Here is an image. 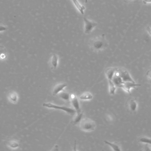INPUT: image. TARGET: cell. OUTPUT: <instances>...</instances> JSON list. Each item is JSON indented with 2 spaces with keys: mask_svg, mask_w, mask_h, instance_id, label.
Segmentation results:
<instances>
[{
  "mask_svg": "<svg viewBox=\"0 0 151 151\" xmlns=\"http://www.w3.org/2000/svg\"><path fill=\"white\" fill-rule=\"evenodd\" d=\"M127 106L130 112H135L138 107V104L136 100L134 98L129 99L127 103Z\"/></svg>",
  "mask_w": 151,
  "mask_h": 151,
  "instance_id": "cell-9",
  "label": "cell"
},
{
  "mask_svg": "<svg viewBox=\"0 0 151 151\" xmlns=\"http://www.w3.org/2000/svg\"><path fill=\"white\" fill-rule=\"evenodd\" d=\"M96 122L91 119L84 118L82 119L79 123V127L82 131L85 132H91L96 129Z\"/></svg>",
  "mask_w": 151,
  "mask_h": 151,
  "instance_id": "cell-2",
  "label": "cell"
},
{
  "mask_svg": "<svg viewBox=\"0 0 151 151\" xmlns=\"http://www.w3.org/2000/svg\"><path fill=\"white\" fill-rule=\"evenodd\" d=\"M109 82V93L111 95H114L115 93L117 87L115 86L112 80H108Z\"/></svg>",
  "mask_w": 151,
  "mask_h": 151,
  "instance_id": "cell-17",
  "label": "cell"
},
{
  "mask_svg": "<svg viewBox=\"0 0 151 151\" xmlns=\"http://www.w3.org/2000/svg\"><path fill=\"white\" fill-rule=\"evenodd\" d=\"M141 86V85L140 84H137L135 82H124L123 83L121 88H122L125 91L129 93V95H131L130 90H131V89L133 88H136V87Z\"/></svg>",
  "mask_w": 151,
  "mask_h": 151,
  "instance_id": "cell-7",
  "label": "cell"
},
{
  "mask_svg": "<svg viewBox=\"0 0 151 151\" xmlns=\"http://www.w3.org/2000/svg\"><path fill=\"white\" fill-rule=\"evenodd\" d=\"M43 106L46 108H49V109L60 110V111H63L68 114H70V115H74L76 113L75 110L73 108L67 107V106H60V105L54 104L52 103H44L43 104Z\"/></svg>",
  "mask_w": 151,
  "mask_h": 151,
  "instance_id": "cell-3",
  "label": "cell"
},
{
  "mask_svg": "<svg viewBox=\"0 0 151 151\" xmlns=\"http://www.w3.org/2000/svg\"><path fill=\"white\" fill-rule=\"evenodd\" d=\"M93 98V95L90 92H85L80 95L79 99L82 101H89L91 100Z\"/></svg>",
  "mask_w": 151,
  "mask_h": 151,
  "instance_id": "cell-13",
  "label": "cell"
},
{
  "mask_svg": "<svg viewBox=\"0 0 151 151\" xmlns=\"http://www.w3.org/2000/svg\"><path fill=\"white\" fill-rule=\"evenodd\" d=\"M117 68H108L106 70L105 74L106 78L108 80H112Z\"/></svg>",
  "mask_w": 151,
  "mask_h": 151,
  "instance_id": "cell-12",
  "label": "cell"
},
{
  "mask_svg": "<svg viewBox=\"0 0 151 151\" xmlns=\"http://www.w3.org/2000/svg\"><path fill=\"white\" fill-rule=\"evenodd\" d=\"M9 98H10V101L12 102H16L17 100V95L16 94H14V93H11L10 95H9Z\"/></svg>",
  "mask_w": 151,
  "mask_h": 151,
  "instance_id": "cell-21",
  "label": "cell"
},
{
  "mask_svg": "<svg viewBox=\"0 0 151 151\" xmlns=\"http://www.w3.org/2000/svg\"><path fill=\"white\" fill-rule=\"evenodd\" d=\"M59 62V58L58 56L56 54H53L50 58V65L51 69L55 70L57 68Z\"/></svg>",
  "mask_w": 151,
  "mask_h": 151,
  "instance_id": "cell-10",
  "label": "cell"
},
{
  "mask_svg": "<svg viewBox=\"0 0 151 151\" xmlns=\"http://www.w3.org/2000/svg\"><path fill=\"white\" fill-rule=\"evenodd\" d=\"M67 84L65 83H60L56 84L52 90V95L53 96L57 95L63 92L64 90L67 87Z\"/></svg>",
  "mask_w": 151,
  "mask_h": 151,
  "instance_id": "cell-8",
  "label": "cell"
},
{
  "mask_svg": "<svg viewBox=\"0 0 151 151\" xmlns=\"http://www.w3.org/2000/svg\"><path fill=\"white\" fill-rule=\"evenodd\" d=\"M117 71L124 82H135L127 70L122 68H117Z\"/></svg>",
  "mask_w": 151,
  "mask_h": 151,
  "instance_id": "cell-5",
  "label": "cell"
},
{
  "mask_svg": "<svg viewBox=\"0 0 151 151\" xmlns=\"http://www.w3.org/2000/svg\"><path fill=\"white\" fill-rule=\"evenodd\" d=\"M83 20L84 22V33L86 34H89L91 33L93 29L97 26L98 24L95 21L89 20L85 17H83Z\"/></svg>",
  "mask_w": 151,
  "mask_h": 151,
  "instance_id": "cell-4",
  "label": "cell"
},
{
  "mask_svg": "<svg viewBox=\"0 0 151 151\" xmlns=\"http://www.w3.org/2000/svg\"><path fill=\"white\" fill-rule=\"evenodd\" d=\"M147 75L149 79H150L151 80V69L149 70L147 73Z\"/></svg>",
  "mask_w": 151,
  "mask_h": 151,
  "instance_id": "cell-23",
  "label": "cell"
},
{
  "mask_svg": "<svg viewBox=\"0 0 151 151\" xmlns=\"http://www.w3.org/2000/svg\"><path fill=\"white\" fill-rule=\"evenodd\" d=\"M90 48L96 52L105 50L109 46V43L105 37V35L102 34L91 38L88 41Z\"/></svg>",
  "mask_w": 151,
  "mask_h": 151,
  "instance_id": "cell-1",
  "label": "cell"
},
{
  "mask_svg": "<svg viewBox=\"0 0 151 151\" xmlns=\"http://www.w3.org/2000/svg\"><path fill=\"white\" fill-rule=\"evenodd\" d=\"M76 8L78 9V10L81 12L82 15L84 14V10L86 9L83 5H81L78 1V0H72Z\"/></svg>",
  "mask_w": 151,
  "mask_h": 151,
  "instance_id": "cell-14",
  "label": "cell"
},
{
  "mask_svg": "<svg viewBox=\"0 0 151 151\" xmlns=\"http://www.w3.org/2000/svg\"><path fill=\"white\" fill-rule=\"evenodd\" d=\"M83 115V112L80 113H76V115L75 118H74L73 121L74 125H76V124L80 123V121L82 119Z\"/></svg>",
  "mask_w": 151,
  "mask_h": 151,
  "instance_id": "cell-18",
  "label": "cell"
},
{
  "mask_svg": "<svg viewBox=\"0 0 151 151\" xmlns=\"http://www.w3.org/2000/svg\"><path fill=\"white\" fill-rule=\"evenodd\" d=\"M59 96L60 98L63 100L64 101H66V102L70 101V95L67 92H64L63 91L59 94Z\"/></svg>",
  "mask_w": 151,
  "mask_h": 151,
  "instance_id": "cell-16",
  "label": "cell"
},
{
  "mask_svg": "<svg viewBox=\"0 0 151 151\" xmlns=\"http://www.w3.org/2000/svg\"><path fill=\"white\" fill-rule=\"evenodd\" d=\"M143 3L145 4H146L151 3V0H143Z\"/></svg>",
  "mask_w": 151,
  "mask_h": 151,
  "instance_id": "cell-25",
  "label": "cell"
},
{
  "mask_svg": "<svg viewBox=\"0 0 151 151\" xmlns=\"http://www.w3.org/2000/svg\"><path fill=\"white\" fill-rule=\"evenodd\" d=\"M7 30V27L4 25L0 24V32H3Z\"/></svg>",
  "mask_w": 151,
  "mask_h": 151,
  "instance_id": "cell-22",
  "label": "cell"
},
{
  "mask_svg": "<svg viewBox=\"0 0 151 151\" xmlns=\"http://www.w3.org/2000/svg\"><path fill=\"white\" fill-rule=\"evenodd\" d=\"M146 30H147V32H148V33L150 34V35L151 36V27L149 26L147 27Z\"/></svg>",
  "mask_w": 151,
  "mask_h": 151,
  "instance_id": "cell-24",
  "label": "cell"
},
{
  "mask_svg": "<svg viewBox=\"0 0 151 151\" xmlns=\"http://www.w3.org/2000/svg\"><path fill=\"white\" fill-rule=\"evenodd\" d=\"M112 81L117 87H122L124 82L122 80L121 77L119 75L117 71H116Z\"/></svg>",
  "mask_w": 151,
  "mask_h": 151,
  "instance_id": "cell-11",
  "label": "cell"
},
{
  "mask_svg": "<svg viewBox=\"0 0 151 151\" xmlns=\"http://www.w3.org/2000/svg\"><path fill=\"white\" fill-rule=\"evenodd\" d=\"M139 142L144 144H151V139L146 137H141L139 139Z\"/></svg>",
  "mask_w": 151,
  "mask_h": 151,
  "instance_id": "cell-20",
  "label": "cell"
},
{
  "mask_svg": "<svg viewBox=\"0 0 151 151\" xmlns=\"http://www.w3.org/2000/svg\"><path fill=\"white\" fill-rule=\"evenodd\" d=\"M70 102L73 109L75 110L76 113L82 112L81 109L79 102V98L76 95L72 94L70 95Z\"/></svg>",
  "mask_w": 151,
  "mask_h": 151,
  "instance_id": "cell-6",
  "label": "cell"
},
{
  "mask_svg": "<svg viewBox=\"0 0 151 151\" xmlns=\"http://www.w3.org/2000/svg\"><path fill=\"white\" fill-rule=\"evenodd\" d=\"M125 1H130V0H125ZM130 1H131V0H130Z\"/></svg>",
  "mask_w": 151,
  "mask_h": 151,
  "instance_id": "cell-27",
  "label": "cell"
},
{
  "mask_svg": "<svg viewBox=\"0 0 151 151\" xmlns=\"http://www.w3.org/2000/svg\"><path fill=\"white\" fill-rule=\"evenodd\" d=\"M85 3H88V0H85Z\"/></svg>",
  "mask_w": 151,
  "mask_h": 151,
  "instance_id": "cell-26",
  "label": "cell"
},
{
  "mask_svg": "<svg viewBox=\"0 0 151 151\" xmlns=\"http://www.w3.org/2000/svg\"><path fill=\"white\" fill-rule=\"evenodd\" d=\"M6 49L3 46L0 45V59H4L6 57Z\"/></svg>",
  "mask_w": 151,
  "mask_h": 151,
  "instance_id": "cell-19",
  "label": "cell"
},
{
  "mask_svg": "<svg viewBox=\"0 0 151 151\" xmlns=\"http://www.w3.org/2000/svg\"><path fill=\"white\" fill-rule=\"evenodd\" d=\"M104 142L106 144H107L109 145L113 150L114 151H121V149L120 147L119 146V144H117L115 143L111 142H108L107 141H104Z\"/></svg>",
  "mask_w": 151,
  "mask_h": 151,
  "instance_id": "cell-15",
  "label": "cell"
}]
</instances>
